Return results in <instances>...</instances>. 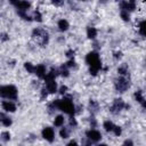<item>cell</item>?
Here are the masks:
<instances>
[{
    "mask_svg": "<svg viewBox=\"0 0 146 146\" xmlns=\"http://www.w3.org/2000/svg\"><path fill=\"white\" fill-rule=\"evenodd\" d=\"M50 106L54 110H59L71 116H73L75 113V106L73 104V100L68 97H63L62 99H56L50 104Z\"/></svg>",
    "mask_w": 146,
    "mask_h": 146,
    "instance_id": "cell-1",
    "label": "cell"
},
{
    "mask_svg": "<svg viewBox=\"0 0 146 146\" xmlns=\"http://www.w3.org/2000/svg\"><path fill=\"white\" fill-rule=\"evenodd\" d=\"M86 62L90 67V72L96 75L100 70H102V62L100 57L96 51H91L86 56Z\"/></svg>",
    "mask_w": 146,
    "mask_h": 146,
    "instance_id": "cell-2",
    "label": "cell"
},
{
    "mask_svg": "<svg viewBox=\"0 0 146 146\" xmlns=\"http://www.w3.org/2000/svg\"><path fill=\"white\" fill-rule=\"evenodd\" d=\"M0 95L3 99H8V100H16L17 96H18V91L17 88L13 84H6V86H1L0 88Z\"/></svg>",
    "mask_w": 146,
    "mask_h": 146,
    "instance_id": "cell-3",
    "label": "cell"
},
{
    "mask_svg": "<svg viewBox=\"0 0 146 146\" xmlns=\"http://www.w3.org/2000/svg\"><path fill=\"white\" fill-rule=\"evenodd\" d=\"M129 87H130V82L128 80V76H119V79L115 82L116 90L120 92H124L129 89Z\"/></svg>",
    "mask_w": 146,
    "mask_h": 146,
    "instance_id": "cell-4",
    "label": "cell"
},
{
    "mask_svg": "<svg viewBox=\"0 0 146 146\" xmlns=\"http://www.w3.org/2000/svg\"><path fill=\"white\" fill-rule=\"evenodd\" d=\"M86 138L88 140H90L91 143H97L102 139V133L97 129H89L86 132Z\"/></svg>",
    "mask_w": 146,
    "mask_h": 146,
    "instance_id": "cell-5",
    "label": "cell"
},
{
    "mask_svg": "<svg viewBox=\"0 0 146 146\" xmlns=\"http://www.w3.org/2000/svg\"><path fill=\"white\" fill-rule=\"evenodd\" d=\"M41 135H42V137H43L47 141H49V143H52V141L55 140V130H54V128H51V127H46V128H43Z\"/></svg>",
    "mask_w": 146,
    "mask_h": 146,
    "instance_id": "cell-6",
    "label": "cell"
},
{
    "mask_svg": "<svg viewBox=\"0 0 146 146\" xmlns=\"http://www.w3.org/2000/svg\"><path fill=\"white\" fill-rule=\"evenodd\" d=\"M1 107H2V110L5 111V112H7V113H13V112H15L16 111V104H15V102L14 100H8V99H3L2 100V103H1Z\"/></svg>",
    "mask_w": 146,
    "mask_h": 146,
    "instance_id": "cell-7",
    "label": "cell"
},
{
    "mask_svg": "<svg viewBox=\"0 0 146 146\" xmlns=\"http://www.w3.org/2000/svg\"><path fill=\"white\" fill-rule=\"evenodd\" d=\"M124 106H125V104H124V102H123L121 98L115 99V100L113 102L112 106H111V112L114 113V114H116V113H119L120 111H122V110L124 108Z\"/></svg>",
    "mask_w": 146,
    "mask_h": 146,
    "instance_id": "cell-8",
    "label": "cell"
},
{
    "mask_svg": "<svg viewBox=\"0 0 146 146\" xmlns=\"http://www.w3.org/2000/svg\"><path fill=\"white\" fill-rule=\"evenodd\" d=\"M34 73H35V75H36L39 79H43V80H44V78H46V75H47L48 72H47L46 66L42 65V64H40V65H36V66H35Z\"/></svg>",
    "mask_w": 146,
    "mask_h": 146,
    "instance_id": "cell-9",
    "label": "cell"
},
{
    "mask_svg": "<svg viewBox=\"0 0 146 146\" xmlns=\"http://www.w3.org/2000/svg\"><path fill=\"white\" fill-rule=\"evenodd\" d=\"M57 27H58V30L59 31H67L68 30V27H70V24H68V22L65 19V18H60L58 22H57Z\"/></svg>",
    "mask_w": 146,
    "mask_h": 146,
    "instance_id": "cell-10",
    "label": "cell"
},
{
    "mask_svg": "<svg viewBox=\"0 0 146 146\" xmlns=\"http://www.w3.org/2000/svg\"><path fill=\"white\" fill-rule=\"evenodd\" d=\"M64 123H65V117H64V115H62V114L57 115V116L55 117V120H54V125L57 127V128H62V127L64 125Z\"/></svg>",
    "mask_w": 146,
    "mask_h": 146,
    "instance_id": "cell-11",
    "label": "cell"
},
{
    "mask_svg": "<svg viewBox=\"0 0 146 146\" xmlns=\"http://www.w3.org/2000/svg\"><path fill=\"white\" fill-rule=\"evenodd\" d=\"M1 123H2V125H3V127L8 128V127H10V125H11L13 121H11V119H10L9 116H6V115H5V113H1Z\"/></svg>",
    "mask_w": 146,
    "mask_h": 146,
    "instance_id": "cell-12",
    "label": "cell"
},
{
    "mask_svg": "<svg viewBox=\"0 0 146 146\" xmlns=\"http://www.w3.org/2000/svg\"><path fill=\"white\" fill-rule=\"evenodd\" d=\"M103 128H104L107 132H113V130H114V128H115V124H114L112 121L107 120V121H105V122H104Z\"/></svg>",
    "mask_w": 146,
    "mask_h": 146,
    "instance_id": "cell-13",
    "label": "cell"
},
{
    "mask_svg": "<svg viewBox=\"0 0 146 146\" xmlns=\"http://www.w3.org/2000/svg\"><path fill=\"white\" fill-rule=\"evenodd\" d=\"M87 36L89 39H95L97 36V30L95 27H92V26H89L87 29Z\"/></svg>",
    "mask_w": 146,
    "mask_h": 146,
    "instance_id": "cell-14",
    "label": "cell"
},
{
    "mask_svg": "<svg viewBox=\"0 0 146 146\" xmlns=\"http://www.w3.org/2000/svg\"><path fill=\"white\" fill-rule=\"evenodd\" d=\"M138 31L143 36H146V21H141L138 24Z\"/></svg>",
    "mask_w": 146,
    "mask_h": 146,
    "instance_id": "cell-15",
    "label": "cell"
},
{
    "mask_svg": "<svg viewBox=\"0 0 146 146\" xmlns=\"http://www.w3.org/2000/svg\"><path fill=\"white\" fill-rule=\"evenodd\" d=\"M59 135L62 138H67L68 135H70V131H68V128H60V131H59Z\"/></svg>",
    "mask_w": 146,
    "mask_h": 146,
    "instance_id": "cell-16",
    "label": "cell"
},
{
    "mask_svg": "<svg viewBox=\"0 0 146 146\" xmlns=\"http://www.w3.org/2000/svg\"><path fill=\"white\" fill-rule=\"evenodd\" d=\"M120 16H121V18L123 21H129L130 19V13H128L125 10H121L120 11Z\"/></svg>",
    "mask_w": 146,
    "mask_h": 146,
    "instance_id": "cell-17",
    "label": "cell"
},
{
    "mask_svg": "<svg viewBox=\"0 0 146 146\" xmlns=\"http://www.w3.org/2000/svg\"><path fill=\"white\" fill-rule=\"evenodd\" d=\"M25 70L29 72V73H34V71H35V66L34 65H32L31 63H25Z\"/></svg>",
    "mask_w": 146,
    "mask_h": 146,
    "instance_id": "cell-18",
    "label": "cell"
},
{
    "mask_svg": "<svg viewBox=\"0 0 146 146\" xmlns=\"http://www.w3.org/2000/svg\"><path fill=\"white\" fill-rule=\"evenodd\" d=\"M33 18H34L35 21H38V22H41V21H42V15H41V13H40L39 10H35V11H34V15H33Z\"/></svg>",
    "mask_w": 146,
    "mask_h": 146,
    "instance_id": "cell-19",
    "label": "cell"
},
{
    "mask_svg": "<svg viewBox=\"0 0 146 146\" xmlns=\"http://www.w3.org/2000/svg\"><path fill=\"white\" fill-rule=\"evenodd\" d=\"M121 132H122L121 128H120V127H117V125H115V128H114V130H113V132H112V133H114V135L117 137V136H120V135H121Z\"/></svg>",
    "mask_w": 146,
    "mask_h": 146,
    "instance_id": "cell-20",
    "label": "cell"
},
{
    "mask_svg": "<svg viewBox=\"0 0 146 146\" xmlns=\"http://www.w3.org/2000/svg\"><path fill=\"white\" fill-rule=\"evenodd\" d=\"M1 136H2V140H8V139L10 138L9 132H2V133H1Z\"/></svg>",
    "mask_w": 146,
    "mask_h": 146,
    "instance_id": "cell-21",
    "label": "cell"
},
{
    "mask_svg": "<svg viewBox=\"0 0 146 146\" xmlns=\"http://www.w3.org/2000/svg\"><path fill=\"white\" fill-rule=\"evenodd\" d=\"M123 146H133V143L131 139H125L123 143Z\"/></svg>",
    "mask_w": 146,
    "mask_h": 146,
    "instance_id": "cell-22",
    "label": "cell"
},
{
    "mask_svg": "<svg viewBox=\"0 0 146 146\" xmlns=\"http://www.w3.org/2000/svg\"><path fill=\"white\" fill-rule=\"evenodd\" d=\"M66 90H67V88H66L65 86H63V87H60V88H59V92H60L62 95L66 94Z\"/></svg>",
    "mask_w": 146,
    "mask_h": 146,
    "instance_id": "cell-23",
    "label": "cell"
},
{
    "mask_svg": "<svg viewBox=\"0 0 146 146\" xmlns=\"http://www.w3.org/2000/svg\"><path fill=\"white\" fill-rule=\"evenodd\" d=\"M66 146H79V145H78V143H76L75 140H71Z\"/></svg>",
    "mask_w": 146,
    "mask_h": 146,
    "instance_id": "cell-24",
    "label": "cell"
},
{
    "mask_svg": "<svg viewBox=\"0 0 146 146\" xmlns=\"http://www.w3.org/2000/svg\"><path fill=\"white\" fill-rule=\"evenodd\" d=\"M97 146H107V145H106V144H98Z\"/></svg>",
    "mask_w": 146,
    "mask_h": 146,
    "instance_id": "cell-25",
    "label": "cell"
}]
</instances>
